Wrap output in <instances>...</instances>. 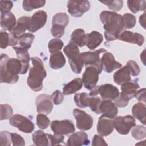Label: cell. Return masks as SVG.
I'll list each match as a JSON object with an SVG mask.
<instances>
[{
  "label": "cell",
  "mask_w": 146,
  "mask_h": 146,
  "mask_svg": "<svg viewBox=\"0 0 146 146\" xmlns=\"http://www.w3.org/2000/svg\"><path fill=\"white\" fill-rule=\"evenodd\" d=\"M9 45V34L5 30H1L0 33V47L6 48Z\"/></svg>",
  "instance_id": "7dc6e473"
},
{
  "label": "cell",
  "mask_w": 146,
  "mask_h": 146,
  "mask_svg": "<svg viewBox=\"0 0 146 146\" xmlns=\"http://www.w3.org/2000/svg\"><path fill=\"white\" fill-rule=\"evenodd\" d=\"M115 101V104L117 107H125L128 105L129 99L120 92Z\"/></svg>",
  "instance_id": "c3c4849f"
},
{
  "label": "cell",
  "mask_w": 146,
  "mask_h": 146,
  "mask_svg": "<svg viewBox=\"0 0 146 146\" xmlns=\"http://www.w3.org/2000/svg\"><path fill=\"white\" fill-rule=\"evenodd\" d=\"M37 112L46 115L50 114L53 108L51 96L46 94H40L35 99Z\"/></svg>",
  "instance_id": "7c38bea8"
},
{
  "label": "cell",
  "mask_w": 146,
  "mask_h": 146,
  "mask_svg": "<svg viewBox=\"0 0 146 146\" xmlns=\"http://www.w3.org/2000/svg\"><path fill=\"white\" fill-rule=\"evenodd\" d=\"M32 139L33 143L35 145H50V141L47 136V133H45L41 130H38L35 131L33 134Z\"/></svg>",
  "instance_id": "f1b7e54d"
},
{
  "label": "cell",
  "mask_w": 146,
  "mask_h": 146,
  "mask_svg": "<svg viewBox=\"0 0 146 146\" xmlns=\"http://www.w3.org/2000/svg\"><path fill=\"white\" fill-rule=\"evenodd\" d=\"M102 100L97 95L95 96H91V99L89 104V106L91 110L95 113L96 114L99 115L100 114V111L99 110L100 105Z\"/></svg>",
  "instance_id": "60d3db41"
},
{
  "label": "cell",
  "mask_w": 146,
  "mask_h": 146,
  "mask_svg": "<svg viewBox=\"0 0 146 146\" xmlns=\"http://www.w3.org/2000/svg\"><path fill=\"white\" fill-rule=\"evenodd\" d=\"M51 128L54 134L62 135L73 133L75 131L73 123L70 120H54L51 123Z\"/></svg>",
  "instance_id": "30bf717a"
},
{
  "label": "cell",
  "mask_w": 146,
  "mask_h": 146,
  "mask_svg": "<svg viewBox=\"0 0 146 146\" xmlns=\"http://www.w3.org/2000/svg\"><path fill=\"white\" fill-rule=\"evenodd\" d=\"M67 7L68 12L75 17H80L84 13L88 11L90 8L88 1H69Z\"/></svg>",
  "instance_id": "9c48e42d"
},
{
  "label": "cell",
  "mask_w": 146,
  "mask_h": 146,
  "mask_svg": "<svg viewBox=\"0 0 146 146\" xmlns=\"http://www.w3.org/2000/svg\"><path fill=\"white\" fill-rule=\"evenodd\" d=\"M145 50H144V51L141 53L140 54V59H141V60L143 61V63L144 65H145V62H144V60H145Z\"/></svg>",
  "instance_id": "9f6ffc18"
},
{
  "label": "cell",
  "mask_w": 146,
  "mask_h": 146,
  "mask_svg": "<svg viewBox=\"0 0 146 146\" xmlns=\"http://www.w3.org/2000/svg\"><path fill=\"white\" fill-rule=\"evenodd\" d=\"M118 39L127 43L136 44L139 46H141L144 42V38L143 35L127 30L123 31L120 34Z\"/></svg>",
  "instance_id": "e0dca14e"
},
{
  "label": "cell",
  "mask_w": 146,
  "mask_h": 146,
  "mask_svg": "<svg viewBox=\"0 0 146 146\" xmlns=\"http://www.w3.org/2000/svg\"><path fill=\"white\" fill-rule=\"evenodd\" d=\"M47 19V15L46 12L41 10H38L31 17L30 25L28 30L32 33L36 32L44 26Z\"/></svg>",
  "instance_id": "4fadbf2b"
},
{
  "label": "cell",
  "mask_w": 146,
  "mask_h": 146,
  "mask_svg": "<svg viewBox=\"0 0 146 146\" xmlns=\"http://www.w3.org/2000/svg\"><path fill=\"white\" fill-rule=\"evenodd\" d=\"M45 3L46 1L44 0H25L22 2V7L25 11H30L44 6Z\"/></svg>",
  "instance_id": "1f68e13d"
},
{
  "label": "cell",
  "mask_w": 146,
  "mask_h": 146,
  "mask_svg": "<svg viewBox=\"0 0 146 146\" xmlns=\"http://www.w3.org/2000/svg\"><path fill=\"white\" fill-rule=\"evenodd\" d=\"M36 124L40 129H44L49 126L50 120L46 115L40 113L36 116Z\"/></svg>",
  "instance_id": "b9f144b4"
},
{
  "label": "cell",
  "mask_w": 146,
  "mask_h": 146,
  "mask_svg": "<svg viewBox=\"0 0 146 146\" xmlns=\"http://www.w3.org/2000/svg\"><path fill=\"white\" fill-rule=\"evenodd\" d=\"M64 31L65 27L58 25H52L51 29L52 36L55 38H61L64 35Z\"/></svg>",
  "instance_id": "bcb514c9"
},
{
  "label": "cell",
  "mask_w": 146,
  "mask_h": 146,
  "mask_svg": "<svg viewBox=\"0 0 146 146\" xmlns=\"http://www.w3.org/2000/svg\"><path fill=\"white\" fill-rule=\"evenodd\" d=\"M89 144L90 140L87 133L82 131L72 134L67 141V145L70 146H82Z\"/></svg>",
  "instance_id": "ac0fdd59"
},
{
  "label": "cell",
  "mask_w": 146,
  "mask_h": 146,
  "mask_svg": "<svg viewBox=\"0 0 146 146\" xmlns=\"http://www.w3.org/2000/svg\"><path fill=\"white\" fill-rule=\"evenodd\" d=\"M51 100L55 105H58L62 103L64 99V95L59 90L55 91L51 95Z\"/></svg>",
  "instance_id": "f907efd6"
},
{
  "label": "cell",
  "mask_w": 146,
  "mask_h": 146,
  "mask_svg": "<svg viewBox=\"0 0 146 146\" xmlns=\"http://www.w3.org/2000/svg\"><path fill=\"white\" fill-rule=\"evenodd\" d=\"M47 136L50 141V145H61L64 140V136L62 135L54 134L53 135L47 133Z\"/></svg>",
  "instance_id": "ee69618b"
},
{
  "label": "cell",
  "mask_w": 146,
  "mask_h": 146,
  "mask_svg": "<svg viewBox=\"0 0 146 146\" xmlns=\"http://www.w3.org/2000/svg\"><path fill=\"white\" fill-rule=\"evenodd\" d=\"M31 18L30 17L23 16L20 17L17 21L14 28L10 31V33L15 36L19 38L21 35L25 33L26 30H28L30 25Z\"/></svg>",
  "instance_id": "ffe728a7"
},
{
  "label": "cell",
  "mask_w": 146,
  "mask_h": 146,
  "mask_svg": "<svg viewBox=\"0 0 146 146\" xmlns=\"http://www.w3.org/2000/svg\"><path fill=\"white\" fill-rule=\"evenodd\" d=\"M118 88L111 84H104L98 86V94L103 100H115L119 95Z\"/></svg>",
  "instance_id": "5bb4252c"
},
{
  "label": "cell",
  "mask_w": 146,
  "mask_h": 146,
  "mask_svg": "<svg viewBox=\"0 0 146 146\" xmlns=\"http://www.w3.org/2000/svg\"><path fill=\"white\" fill-rule=\"evenodd\" d=\"M107 52L104 48H100L94 51H87L80 54V57L82 59L86 67L88 66H92L95 67L99 74L102 72L103 70L100 54Z\"/></svg>",
  "instance_id": "5b68a950"
},
{
  "label": "cell",
  "mask_w": 146,
  "mask_h": 146,
  "mask_svg": "<svg viewBox=\"0 0 146 146\" xmlns=\"http://www.w3.org/2000/svg\"><path fill=\"white\" fill-rule=\"evenodd\" d=\"M100 2L107 6L108 8L114 11H118L123 6V1L121 0L113 1H101Z\"/></svg>",
  "instance_id": "74e56055"
},
{
  "label": "cell",
  "mask_w": 146,
  "mask_h": 146,
  "mask_svg": "<svg viewBox=\"0 0 146 146\" xmlns=\"http://www.w3.org/2000/svg\"><path fill=\"white\" fill-rule=\"evenodd\" d=\"M16 24V18L11 12L1 14V26L5 30L11 31Z\"/></svg>",
  "instance_id": "7402d4cb"
},
{
  "label": "cell",
  "mask_w": 146,
  "mask_h": 146,
  "mask_svg": "<svg viewBox=\"0 0 146 146\" xmlns=\"http://www.w3.org/2000/svg\"><path fill=\"white\" fill-rule=\"evenodd\" d=\"M131 135L136 140H140L144 139L146 136L145 127L141 125L135 126L131 131Z\"/></svg>",
  "instance_id": "8d00e7d4"
},
{
  "label": "cell",
  "mask_w": 146,
  "mask_h": 146,
  "mask_svg": "<svg viewBox=\"0 0 146 146\" xmlns=\"http://www.w3.org/2000/svg\"><path fill=\"white\" fill-rule=\"evenodd\" d=\"M11 138L14 146H24L25 145L24 139L19 134L11 133Z\"/></svg>",
  "instance_id": "681fc988"
},
{
  "label": "cell",
  "mask_w": 146,
  "mask_h": 146,
  "mask_svg": "<svg viewBox=\"0 0 146 146\" xmlns=\"http://www.w3.org/2000/svg\"><path fill=\"white\" fill-rule=\"evenodd\" d=\"M145 88H143L136 91L134 97H135L139 102H141L145 104Z\"/></svg>",
  "instance_id": "db71d44e"
},
{
  "label": "cell",
  "mask_w": 146,
  "mask_h": 146,
  "mask_svg": "<svg viewBox=\"0 0 146 146\" xmlns=\"http://www.w3.org/2000/svg\"><path fill=\"white\" fill-rule=\"evenodd\" d=\"M103 24L105 38L108 41L118 39L120 34L124 31L122 15L113 11H103L99 15Z\"/></svg>",
  "instance_id": "7a4b0ae2"
},
{
  "label": "cell",
  "mask_w": 146,
  "mask_h": 146,
  "mask_svg": "<svg viewBox=\"0 0 146 146\" xmlns=\"http://www.w3.org/2000/svg\"><path fill=\"white\" fill-rule=\"evenodd\" d=\"M103 69L104 71L111 73L114 70L119 68L121 67V64L116 60L112 53L106 52L101 58Z\"/></svg>",
  "instance_id": "2e32d148"
},
{
  "label": "cell",
  "mask_w": 146,
  "mask_h": 146,
  "mask_svg": "<svg viewBox=\"0 0 146 146\" xmlns=\"http://www.w3.org/2000/svg\"><path fill=\"white\" fill-rule=\"evenodd\" d=\"M66 63V59L61 51L52 54L49 59L50 67L54 70L62 68Z\"/></svg>",
  "instance_id": "cb8c5ba5"
},
{
  "label": "cell",
  "mask_w": 146,
  "mask_h": 146,
  "mask_svg": "<svg viewBox=\"0 0 146 146\" xmlns=\"http://www.w3.org/2000/svg\"><path fill=\"white\" fill-rule=\"evenodd\" d=\"M113 119H111L102 115L99 117L97 124V132L102 136L110 135L113 131Z\"/></svg>",
  "instance_id": "9a60e30c"
},
{
  "label": "cell",
  "mask_w": 146,
  "mask_h": 146,
  "mask_svg": "<svg viewBox=\"0 0 146 146\" xmlns=\"http://www.w3.org/2000/svg\"><path fill=\"white\" fill-rule=\"evenodd\" d=\"M34 39V35L33 34L30 33H25L18 38V43L16 46H18L28 50L31 47Z\"/></svg>",
  "instance_id": "f546056e"
},
{
  "label": "cell",
  "mask_w": 146,
  "mask_h": 146,
  "mask_svg": "<svg viewBox=\"0 0 146 146\" xmlns=\"http://www.w3.org/2000/svg\"><path fill=\"white\" fill-rule=\"evenodd\" d=\"M127 6L130 11L135 14L139 11L145 10V1L129 0L127 1Z\"/></svg>",
  "instance_id": "d6a6232c"
},
{
  "label": "cell",
  "mask_w": 146,
  "mask_h": 146,
  "mask_svg": "<svg viewBox=\"0 0 146 146\" xmlns=\"http://www.w3.org/2000/svg\"><path fill=\"white\" fill-rule=\"evenodd\" d=\"M64 44L62 40L58 38L52 39L50 40L48 44V47L49 52L51 54H54L60 51L62 48Z\"/></svg>",
  "instance_id": "d590c367"
},
{
  "label": "cell",
  "mask_w": 146,
  "mask_h": 146,
  "mask_svg": "<svg viewBox=\"0 0 146 146\" xmlns=\"http://www.w3.org/2000/svg\"><path fill=\"white\" fill-rule=\"evenodd\" d=\"M126 66H127L131 75L133 76H136L139 75L140 72V67L136 62L130 60L127 62Z\"/></svg>",
  "instance_id": "7bdbcfd3"
},
{
  "label": "cell",
  "mask_w": 146,
  "mask_h": 146,
  "mask_svg": "<svg viewBox=\"0 0 146 146\" xmlns=\"http://www.w3.org/2000/svg\"><path fill=\"white\" fill-rule=\"evenodd\" d=\"M103 39L102 34L96 31H92L87 34L86 45L90 50H94L102 43Z\"/></svg>",
  "instance_id": "44dd1931"
},
{
  "label": "cell",
  "mask_w": 146,
  "mask_h": 146,
  "mask_svg": "<svg viewBox=\"0 0 146 146\" xmlns=\"http://www.w3.org/2000/svg\"><path fill=\"white\" fill-rule=\"evenodd\" d=\"M13 48L15 51L17 59L23 63H29L30 58L28 50L18 46H13Z\"/></svg>",
  "instance_id": "e575fe53"
},
{
  "label": "cell",
  "mask_w": 146,
  "mask_h": 146,
  "mask_svg": "<svg viewBox=\"0 0 146 146\" xmlns=\"http://www.w3.org/2000/svg\"><path fill=\"white\" fill-rule=\"evenodd\" d=\"M87 34L82 29H76L73 31L71 35L70 42L80 47L86 44Z\"/></svg>",
  "instance_id": "484cf974"
},
{
  "label": "cell",
  "mask_w": 146,
  "mask_h": 146,
  "mask_svg": "<svg viewBox=\"0 0 146 146\" xmlns=\"http://www.w3.org/2000/svg\"><path fill=\"white\" fill-rule=\"evenodd\" d=\"M31 60L33 67L30 69L27 83L32 90L38 92L43 88V80L46 77L47 73L41 59L34 56Z\"/></svg>",
  "instance_id": "3957f363"
},
{
  "label": "cell",
  "mask_w": 146,
  "mask_h": 146,
  "mask_svg": "<svg viewBox=\"0 0 146 146\" xmlns=\"http://www.w3.org/2000/svg\"><path fill=\"white\" fill-rule=\"evenodd\" d=\"M64 52L68 59L72 71L75 74H80L83 67V61L80 57L78 46L70 42L63 49Z\"/></svg>",
  "instance_id": "277c9868"
},
{
  "label": "cell",
  "mask_w": 146,
  "mask_h": 146,
  "mask_svg": "<svg viewBox=\"0 0 146 146\" xmlns=\"http://www.w3.org/2000/svg\"><path fill=\"white\" fill-rule=\"evenodd\" d=\"M145 104L140 102L135 104L132 108V113L133 117L139 120L144 125L145 124Z\"/></svg>",
  "instance_id": "83f0119b"
},
{
  "label": "cell",
  "mask_w": 146,
  "mask_h": 146,
  "mask_svg": "<svg viewBox=\"0 0 146 146\" xmlns=\"http://www.w3.org/2000/svg\"><path fill=\"white\" fill-rule=\"evenodd\" d=\"M99 110L103 115L111 119H114L118 113L117 106L114 103L110 100L102 101Z\"/></svg>",
  "instance_id": "d6986e66"
},
{
  "label": "cell",
  "mask_w": 146,
  "mask_h": 146,
  "mask_svg": "<svg viewBox=\"0 0 146 146\" xmlns=\"http://www.w3.org/2000/svg\"><path fill=\"white\" fill-rule=\"evenodd\" d=\"M69 23V17L66 13H58L53 16L52 25H58L66 27Z\"/></svg>",
  "instance_id": "836d02e7"
},
{
  "label": "cell",
  "mask_w": 146,
  "mask_h": 146,
  "mask_svg": "<svg viewBox=\"0 0 146 146\" xmlns=\"http://www.w3.org/2000/svg\"><path fill=\"white\" fill-rule=\"evenodd\" d=\"M91 96L86 92H81L76 94L74 96V101L76 106L80 108H83L89 106Z\"/></svg>",
  "instance_id": "4dcf8cb0"
},
{
  "label": "cell",
  "mask_w": 146,
  "mask_h": 146,
  "mask_svg": "<svg viewBox=\"0 0 146 146\" xmlns=\"http://www.w3.org/2000/svg\"><path fill=\"white\" fill-rule=\"evenodd\" d=\"M139 23L140 25L145 29V12H144L142 15L140 16Z\"/></svg>",
  "instance_id": "11a10c76"
},
{
  "label": "cell",
  "mask_w": 146,
  "mask_h": 146,
  "mask_svg": "<svg viewBox=\"0 0 146 146\" xmlns=\"http://www.w3.org/2000/svg\"><path fill=\"white\" fill-rule=\"evenodd\" d=\"M11 133L7 131H1L0 133V145L9 146L11 145Z\"/></svg>",
  "instance_id": "f6af8a7d"
},
{
  "label": "cell",
  "mask_w": 146,
  "mask_h": 146,
  "mask_svg": "<svg viewBox=\"0 0 146 146\" xmlns=\"http://www.w3.org/2000/svg\"><path fill=\"white\" fill-rule=\"evenodd\" d=\"M29 66V63H23L18 59L9 58L7 54H2L0 59L1 83H17L19 79L18 74H25Z\"/></svg>",
  "instance_id": "6da1fadb"
},
{
  "label": "cell",
  "mask_w": 146,
  "mask_h": 146,
  "mask_svg": "<svg viewBox=\"0 0 146 146\" xmlns=\"http://www.w3.org/2000/svg\"><path fill=\"white\" fill-rule=\"evenodd\" d=\"M124 29H132L136 25V17L132 14L125 13L123 16Z\"/></svg>",
  "instance_id": "ab89813d"
},
{
  "label": "cell",
  "mask_w": 146,
  "mask_h": 146,
  "mask_svg": "<svg viewBox=\"0 0 146 146\" xmlns=\"http://www.w3.org/2000/svg\"><path fill=\"white\" fill-rule=\"evenodd\" d=\"M73 115L76 121V127L79 129L87 131L92 127L94 123L92 117L84 111L75 108Z\"/></svg>",
  "instance_id": "ba28073f"
},
{
  "label": "cell",
  "mask_w": 146,
  "mask_h": 146,
  "mask_svg": "<svg viewBox=\"0 0 146 146\" xmlns=\"http://www.w3.org/2000/svg\"><path fill=\"white\" fill-rule=\"evenodd\" d=\"M121 94L127 97L129 100L132 99L137 90L140 88V86L137 82L135 80L123 83L121 85Z\"/></svg>",
  "instance_id": "603a6c76"
},
{
  "label": "cell",
  "mask_w": 146,
  "mask_h": 146,
  "mask_svg": "<svg viewBox=\"0 0 146 146\" xmlns=\"http://www.w3.org/2000/svg\"><path fill=\"white\" fill-rule=\"evenodd\" d=\"M13 3L11 1H0V11L1 14H5L10 12L11 8L13 7Z\"/></svg>",
  "instance_id": "816d5d0a"
},
{
  "label": "cell",
  "mask_w": 146,
  "mask_h": 146,
  "mask_svg": "<svg viewBox=\"0 0 146 146\" xmlns=\"http://www.w3.org/2000/svg\"><path fill=\"white\" fill-rule=\"evenodd\" d=\"M99 73L98 70L92 66L86 67L82 76L83 84L84 87L89 90L94 88L99 80Z\"/></svg>",
  "instance_id": "8fae6325"
},
{
  "label": "cell",
  "mask_w": 146,
  "mask_h": 146,
  "mask_svg": "<svg viewBox=\"0 0 146 146\" xmlns=\"http://www.w3.org/2000/svg\"><path fill=\"white\" fill-rule=\"evenodd\" d=\"M9 122L11 125L17 128L19 131L26 133H31L35 128L34 124L30 119L19 114L12 116Z\"/></svg>",
  "instance_id": "52a82bcc"
},
{
  "label": "cell",
  "mask_w": 146,
  "mask_h": 146,
  "mask_svg": "<svg viewBox=\"0 0 146 146\" xmlns=\"http://www.w3.org/2000/svg\"><path fill=\"white\" fill-rule=\"evenodd\" d=\"M113 125L119 134L127 135L130 130L136 125V120L131 115L117 116L113 119Z\"/></svg>",
  "instance_id": "8992f818"
},
{
  "label": "cell",
  "mask_w": 146,
  "mask_h": 146,
  "mask_svg": "<svg viewBox=\"0 0 146 146\" xmlns=\"http://www.w3.org/2000/svg\"><path fill=\"white\" fill-rule=\"evenodd\" d=\"M1 120L9 119L13 115V108L8 104H1Z\"/></svg>",
  "instance_id": "f35d334b"
},
{
  "label": "cell",
  "mask_w": 146,
  "mask_h": 146,
  "mask_svg": "<svg viewBox=\"0 0 146 146\" xmlns=\"http://www.w3.org/2000/svg\"><path fill=\"white\" fill-rule=\"evenodd\" d=\"M92 146H100V145H107V144L106 143L104 139L99 135H94L92 142Z\"/></svg>",
  "instance_id": "f5cc1de1"
},
{
  "label": "cell",
  "mask_w": 146,
  "mask_h": 146,
  "mask_svg": "<svg viewBox=\"0 0 146 146\" xmlns=\"http://www.w3.org/2000/svg\"><path fill=\"white\" fill-rule=\"evenodd\" d=\"M130 75L129 71L125 65L113 74V80L117 84L121 85L131 80Z\"/></svg>",
  "instance_id": "d4e9b609"
},
{
  "label": "cell",
  "mask_w": 146,
  "mask_h": 146,
  "mask_svg": "<svg viewBox=\"0 0 146 146\" xmlns=\"http://www.w3.org/2000/svg\"><path fill=\"white\" fill-rule=\"evenodd\" d=\"M83 81L81 78H77L66 84L63 88V94L64 95H70L75 93L82 88Z\"/></svg>",
  "instance_id": "4316f807"
}]
</instances>
